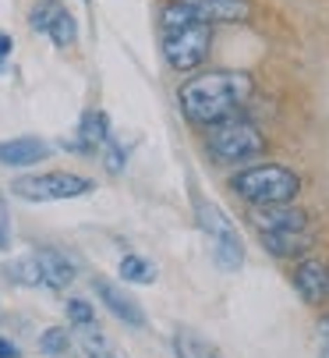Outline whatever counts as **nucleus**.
I'll return each instance as SVG.
<instances>
[{"mask_svg":"<svg viewBox=\"0 0 329 358\" xmlns=\"http://www.w3.org/2000/svg\"><path fill=\"white\" fill-rule=\"evenodd\" d=\"M110 138V121L103 110H85L82 121H78V131L75 138H64V149H75V152H96L103 149Z\"/></svg>","mask_w":329,"mask_h":358,"instance_id":"ddd939ff","label":"nucleus"},{"mask_svg":"<svg viewBox=\"0 0 329 358\" xmlns=\"http://www.w3.org/2000/svg\"><path fill=\"white\" fill-rule=\"evenodd\" d=\"M121 277L128 284H152L156 270H152L149 259H142V255H124V259H121Z\"/></svg>","mask_w":329,"mask_h":358,"instance_id":"f3484780","label":"nucleus"},{"mask_svg":"<svg viewBox=\"0 0 329 358\" xmlns=\"http://www.w3.org/2000/svg\"><path fill=\"white\" fill-rule=\"evenodd\" d=\"M64 309H68V320H71L75 327H92V323H96V309H92L89 301H82V298H71Z\"/></svg>","mask_w":329,"mask_h":358,"instance_id":"412c9836","label":"nucleus"},{"mask_svg":"<svg viewBox=\"0 0 329 358\" xmlns=\"http://www.w3.org/2000/svg\"><path fill=\"white\" fill-rule=\"evenodd\" d=\"M294 291L308 305L322 309V305L329 301V266L322 259H312V255H308V259H301L298 270H294Z\"/></svg>","mask_w":329,"mask_h":358,"instance_id":"9d476101","label":"nucleus"},{"mask_svg":"<svg viewBox=\"0 0 329 358\" xmlns=\"http://www.w3.org/2000/svg\"><path fill=\"white\" fill-rule=\"evenodd\" d=\"M78 344H82L85 358H121L114 348H110V341H106L103 334H96L92 327H82V334H78Z\"/></svg>","mask_w":329,"mask_h":358,"instance_id":"a211bd4d","label":"nucleus"},{"mask_svg":"<svg viewBox=\"0 0 329 358\" xmlns=\"http://www.w3.org/2000/svg\"><path fill=\"white\" fill-rule=\"evenodd\" d=\"M36 263H39V277H43V287H53L61 291L75 280V263L61 248H39L36 252Z\"/></svg>","mask_w":329,"mask_h":358,"instance_id":"2eb2a0df","label":"nucleus"},{"mask_svg":"<svg viewBox=\"0 0 329 358\" xmlns=\"http://www.w3.org/2000/svg\"><path fill=\"white\" fill-rule=\"evenodd\" d=\"M103 157H106V171H110V174H121V171H124V149L114 142V135L106 138V145H103Z\"/></svg>","mask_w":329,"mask_h":358,"instance_id":"4be33fe9","label":"nucleus"},{"mask_svg":"<svg viewBox=\"0 0 329 358\" xmlns=\"http://www.w3.org/2000/svg\"><path fill=\"white\" fill-rule=\"evenodd\" d=\"M251 92H255V85H251L248 71L216 68V71H202V75H191L188 82H181L177 107H181L184 121H191L195 128H216L231 117H241Z\"/></svg>","mask_w":329,"mask_h":358,"instance_id":"f257e3e1","label":"nucleus"},{"mask_svg":"<svg viewBox=\"0 0 329 358\" xmlns=\"http://www.w3.org/2000/svg\"><path fill=\"white\" fill-rule=\"evenodd\" d=\"M202 25H244L251 18V0H177Z\"/></svg>","mask_w":329,"mask_h":358,"instance_id":"6e6552de","label":"nucleus"},{"mask_svg":"<svg viewBox=\"0 0 329 358\" xmlns=\"http://www.w3.org/2000/svg\"><path fill=\"white\" fill-rule=\"evenodd\" d=\"M92 291L99 294V301L106 305V313L110 316H117L124 327H135V330H145V313H142V305L131 298V294H124L114 280H92Z\"/></svg>","mask_w":329,"mask_h":358,"instance_id":"1a4fd4ad","label":"nucleus"},{"mask_svg":"<svg viewBox=\"0 0 329 358\" xmlns=\"http://www.w3.org/2000/svg\"><path fill=\"white\" fill-rule=\"evenodd\" d=\"M305 181L284 164H244L231 174V192L248 206H287L301 195Z\"/></svg>","mask_w":329,"mask_h":358,"instance_id":"f03ea898","label":"nucleus"},{"mask_svg":"<svg viewBox=\"0 0 329 358\" xmlns=\"http://www.w3.org/2000/svg\"><path fill=\"white\" fill-rule=\"evenodd\" d=\"M163 46V57L167 64L181 75H191L195 68L205 64L209 57V46H212V25L202 22H188V25H174V29H163L159 36Z\"/></svg>","mask_w":329,"mask_h":358,"instance_id":"39448f33","label":"nucleus"},{"mask_svg":"<svg viewBox=\"0 0 329 358\" xmlns=\"http://www.w3.org/2000/svg\"><path fill=\"white\" fill-rule=\"evenodd\" d=\"M251 227L262 234V231H291V227H308V217L305 210H294L291 202L287 206H251L248 213Z\"/></svg>","mask_w":329,"mask_h":358,"instance_id":"4468645a","label":"nucleus"},{"mask_svg":"<svg viewBox=\"0 0 329 358\" xmlns=\"http://www.w3.org/2000/svg\"><path fill=\"white\" fill-rule=\"evenodd\" d=\"M8 277L22 287H43V277H39V263H36V252L32 255H22L8 266Z\"/></svg>","mask_w":329,"mask_h":358,"instance_id":"dca6fc26","label":"nucleus"},{"mask_svg":"<svg viewBox=\"0 0 329 358\" xmlns=\"http://www.w3.org/2000/svg\"><path fill=\"white\" fill-rule=\"evenodd\" d=\"M195 220H198V231L205 234L209 241V252H212V263L219 270H237L244 263V241L237 234V227L231 224V217L216 206V202L195 195Z\"/></svg>","mask_w":329,"mask_h":358,"instance_id":"20e7f679","label":"nucleus"},{"mask_svg":"<svg viewBox=\"0 0 329 358\" xmlns=\"http://www.w3.org/2000/svg\"><path fill=\"white\" fill-rule=\"evenodd\" d=\"M174 351H177V358H219L205 341H198V337L188 334V330H181V334L174 337Z\"/></svg>","mask_w":329,"mask_h":358,"instance_id":"6ab92c4d","label":"nucleus"},{"mask_svg":"<svg viewBox=\"0 0 329 358\" xmlns=\"http://www.w3.org/2000/svg\"><path fill=\"white\" fill-rule=\"evenodd\" d=\"M53 152L50 142L36 138V135H18V138H4L0 142V167H11V171H22V167H32V164H43Z\"/></svg>","mask_w":329,"mask_h":358,"instance_id":"9b49d317","label":"nucleus"},{"mask_svg":"<svg viewBox=\"0 0 329 358\" xmlns=\"http://www.w3.org/2000/svg\"><path fill=\"white\" fill-rule=\"evenodd\" d=\"M0 358H22L18 344H11L8 337H0Z\"/></svg>","mask_w":329,"mask_h":358,"instance_id":"393cba45","label":"nucleus"},{"mask_svg":"<svg viewBox=\"0 0 329 358\" xmlns=\"http://www.w3.org/2000/svg\"><path fill=\"white\" fill-rule=\"evenodd\" d=\"M319 358H329V344H326V348H322V355H319Z\"/></svg>","mask_w":329,"mask_h":358,"instance_id":"bb28decb","label":"nucleus"},{"mask_svg":"<svg viewBox=\"0 0 329 358\" xmlns=\"http://www.w3.org/2000/svg\"><path fill=\"white\" fill-rule=\"evenodd\" d=\"M68 348H71V334L64 327H50V330L39 334V351L43 355H64Z\"/></svg>","mask_w":329,"mask_h":358,"instance_id":"aec40b11","label":"nucleus"},{"mask_svg":"<svg viewBox=\"0 0 329 358\" xmlns=\"http://www.w3.org/2000/svg\"><path fill=\"white\" fill-rule=\"evenodd\" d=\"M11 192L25 202H64V199H82L96 192V181L85 174H71V171H46V174L18 178Z\"/></svg>","mask_w":329,"mask_h":358,"instance_id":"423d86ee","label":"nucleus"},{"mask_svg":"<svg viewBox=\"0 0 329 358\" xmlns=\"http://www.w3.org/2000/svg\"><path fill=\"white\" fill-rule=\"evenodd\" d=\"M29 25L32 32H43L57 50H68L78 39V22L61 0H36L29 8Z\"/></svg>","mask_w":329,"mask_h":358,"instance_id":"0eeeda50","label":"nucleus"},{"mask_svg":"<svg viewBox=\"0 0 329 358\" xmlns=\"http://www.w3.org/2000/svg\"><path fill=\"white\" fill-rule=\"evenodd\" d=\"M258 241H262V248L269 252V255H277V259H291V255H301L315 245V238L308 234V227H291V231H262L258 234Z\"/></svg>","mask_w":329,"mask_h":358,"instance_id":"f8f14e48","label":"nucleus"},{"mask_svg":"<svg viewBox=\"0 0 329 358\" xmlns=\"http://www.w3.org/2000/svg\"><path fill=\"white\" fill-rule=\"evenodd\" d=\"M322 334H326V337H329V316H326V320H322Z\"/></svg>","mask_w":329,"mask_h":358,"instance_id":"a878e982","label":"nucleus"},{"mask_svg":"<svg viewBox=\"0 0 329 358\" xmlns=\"http://www.w3.org/2000/svg\"><path fill=\"white\" fill-rule=\"evenodd\" d=\"M205 152H209V160L219 164V167H244V164L258 160L265 152V135L248 117H231L224 124L209 128Z\"/></svg>","mask_w":329,"mask_h":358,"instance_id":"7ed1b4c3","label":"nucleus"},{"mask_svg":"<svg viewBox=\"0 0 329 358\" xmlns=\"http://www.w3.org/2000/svg\"><path fill=\"white\" fill-rule=\"evenodd\" d=\"M11 50H15L11 36H8V32H0V71H4V64H8V57H11Z\"/></svg>","mask_w":329,"mask_h":358,"instance_id":"b1692460","label":"nucleus"},{"mask_svg":"<svg viewBox=\"0 0 329 358\" xmlns=\"http://www.w3.org/2000/svg\"><path fill=\"white\" fill-rule=\"evenodd\" d=\"M11 248V217H8V202L4 192H0V252Z\"/></svg>","mask_w":329,"mask_h":358,"instance_id":"5701e85b","label":"nucleus"}]
</instances>
